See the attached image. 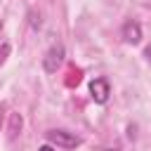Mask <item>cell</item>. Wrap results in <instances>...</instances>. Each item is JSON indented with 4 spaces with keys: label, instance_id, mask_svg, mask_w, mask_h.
Returning a JSON list of instances; mask_svg holds the SVG:
<instances>
[{
    "label": "cell",
    "instance_id": "obj_1",
    "mask_svg": "<svg viewBox=\"0 0 151 151\" xmlns=\"http://www.w3.org/2000/svg\"><path fill=\"white\" fill-rule=\"evenodd\" d=\"M45 139H47L52 146H59V149H64V151H71V149L80 146V142H83L76 132H68V130H47V132H45Z\"/></svg>",
    "mask_w": 151,
    "mask_h": 151
},
{
    "label": "cell",
    "instance_id": "obj_2",
    "mask_svg": "<svg viewBox=\"0 0 151 151\" xmlns=\"http://www.w3.org/2000/svg\"><path fill=\"white\" fill-rule=\"evenodd\" d=\"M64 57H66L64 45H61V42L52 45V47L45 52V57H42V68H45L47 73H57V68L64 64Z\"/></svg>",
    "mask_w": 151,
    "mask_h": 151
},
{
    "label": "cell",
    "instance_id": "obj_3",
    "mask_svg": "<svg viewBox=\"0 0 151 151\" xmlns=\"http://www.w3.org/2000/svg\"><path fill=\"white\" fill-rule=\"evenodd\" d=\"M90 94L97 104H106L109 101V94H111V85L106 78H94L90 83Z\"/></svg>",
    "mask_w": 151,
    "mask_h": 151
},
{
    "label": "cell",
    "instance_id": "obj_4",
    "mask_svg": "<svg viewBox=\"0 0 151 151\" xmlns=\"http://www.w3.org/2000/svg\"><path fill=\"white\" fill-rule=\"evenodd\" d=\"M120 35H123V40H125L127 45H137V42L142 40V26H139L134 19H127V21L123 24V28H120Z\"/></svg>",
    "mask_w": 151,
    "mask_h": 151
},
{
    "label": "cell",
    "instance_id": "obj_5",
    "mask_svg": "<svg viewBox=\"0 0 151 151\" xmlns=\"http://www.w3.org/2000/svg\"><path fill=\"white\" fill-rule=\"evenodd\" d=\"M21 125H24L21 113H9V127H7V137H9V139H17V134L21 132Z\"/></svg>",
    "mask_w": 151,
    "mask_h": 151
},
{
    "label": "cell",
    "instance_id": "obj_6",
    "mask_svg": "<svg viewBox=\"0 0 151 151\" xmlns=\"http://www.w3.org/2000/svg\"><path fill=\"white\" fill-rule=\"evenodd\" d=\"M80 80H83V68H76V66H71V68H68V73H66V80H64V85H66V87H76Z\"/></svg>",
    "mask_w": 151,
    "mask_h": 151
},
{
    "label": "cell",
    "instance_id": "obj_7",
    "mask_svg": "<svg viewBox=\"0 0 151 151\" xmlns=\"http://www.w3.org/2000/svg\"><path fill=\"white\" fill-rule=\"evenodd\" d=\"M7 54H9V42H2V47H0V64H5Z\"/></svg>",
    "mask_w": 151,
    "mask_h": 151
},
{
    "label": "cell",
    "instance_id": "obj_8",
    "mask_svg": "<svg viewBox=\"0 0 151 151\" xmlns=\"http://www.w3.org/2000/svg\"><path fill=\"white\" fill-rule=\"evenodd\" d=\"M5 116H7V104L0 101V130H2V123H5Z\"/></svg>",
    "mask_w": 151,
    "mask_h": 151
},
{
    "label": "cell",
    "instance_id": "obj_9",
    "mask_svg": "<svg viewBox=\"0 0 151 151\" xmlns=\"http://www.w3.org/2000/svg\"><path fill=\"white\" fill-rule=\"evenodd\" d=\"M144 57L151 61V45H146V50H144Z\"/></svg>",
    "mask_w": 151,
    "mask_h": 151
},
{
    "label": "cell",
    "instance_id": "obj_10",
    "mask_svg": "<svg viewBox=\"0 0 151 151\" xmlns=\"http://www.w3.org/2000/svg\"><path fill=\"white\" fill-rule=\"evenodd\" d=\"M38 151H54V149H52V144H45V146H40Z\"/></svg>",
    "mask_w": 151,
    "mask_h": 151
},
{
    "label": "cell",
    "instance_id": "obj_11",
    "mask_svg": "<svg viewBox=\"0 0 151 151\" xmlns=\"http://www.w3.org/2000/svg\"><path fill=\"white\" fill-rule=\"evenodd\" d=\"M0 28H2V21H0Z\"/></svg>",
    "mask_w": 151,
    "mask_h": 151
}]
</instances>
